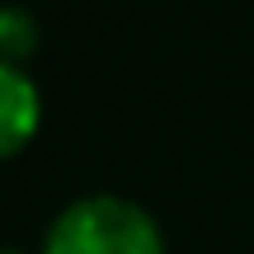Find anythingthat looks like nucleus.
Listing matches in <instances>:
<instances>
[{"mask_svg": "<svg viewBox=\"0 0 254 254\" xmlns=\"http://www.w3.org/2000/svg\"><path fill=\"white\" fill-rule=\"evenodd\" d=\"M43 254H165V236L146 207L94 193L57 212Z\"/></svg>", "mask_w": 254, "mask_h": 254, "instance_id": "1", "label": "nucleus"}, {"mask_svg": "<svg viewBox=\"0 0 254 254\" xmlns=\"http://www.w3.org/2000/svg\"><path fill=\"white\" fill-rule=\"evenodd\" d=\"M38 118H43V99H38L33 75L19 62L0 57V160L33 141Z\"/></svg>", "mask_w": 254, "mask_h": 254, "instance_id": "2", "label": "nucleus"}, {"mask_svg": "<svg viewBox=\"0 0 254 254\" xmlns=\"http://www.w3.org/2000/svg\"><path fill=\"white\" fill-rule=\"evenodd\" d=\"M33 43H38L33 14H28V9L5 5V9H0V57H5V62H19V57L33 52Z\"/></svg>", "mask_w": 254, "mask_h": 254, "instance_id": "3", "label": "nucleus"}, {"mask_svg": "<svg viewBox=\"0 0 254 254\" xmlns=\"http://www.w3.org/2000/svg\"><path fill=\"white\" fill-rule=\"evenodd\" d=\"M0 254H24V250H0Z\"/></svg>", "mask_w": 254, "mask_h": 254, "instance_id": "4", "label": "nucleus"}]
</instances>
